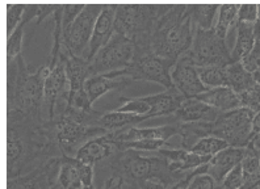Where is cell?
Instances as JSON below:
<instances>
[{
    "instance_id": "cell-1",
    "label": "cell",
    "mask_w": 260,
    "mask_h": 189,
    "mask_svg": "<svg viewBox=\"0 0 260 189\" xmlns=\"http://www.w3.org/2000/svg\"><path fill=\"white\" fill-rule=\"evenodd\" d=\"M60 156L63 155L49 138L46 122L7 109V179L21 176L51 158Z\"/></svg>"
},
{
    "instance_id": "cell-6",
    "label": "cell",
    "mask_w": 260,
    "mask_h": 189,
    "mask_svg": "<svg viewBox=\"0 0 260 189\" xmlns=\"http://www.w3.org/2000/svg\"><path fill=\"white\" fill-rule=\"evenodd\" d=\"M170 4H116L114 33L134 42L136 47H149V37L156 20Z\"/></svg>"
},
{
    "instance_id": "cell-37",
    "label": "cell",
    "mask_w": 260,
    "mask_h": 189,
    "mask_svg": "<svg viewBox=\"0 0 260 189\" xmlns=\"http://www.w3.org/2000/svg\"><path fill=\"white\" fill-rule=\"evenodd\" d=\"M116 110L121 112V113L145 116V114H149L150 105L142 98H125V96H121L120 107Z\"/></svg>"
},
{
    "instance_id": "cell-27",
    "label": "cell",
    "mask_w": 260,
    "mask_h": 189,
    "mask_svg": "<svg viewBox=\"0 0 260 189\" xmlns=\"http://www.w3.org/2000/svg\"><path fill=\"white\" fill-rule=\"evenodd\" d=\"M237 40L232 50L233 62H241L244 55H247L255 45L254 24L250 22H237Z\"/></svg>"
},
{
    "instance_id": "cell-10",
    "label": "cell",
    "mask_w": 260,
    "mask_h": 189,
    "mask_svg": "<svg viewBox=\"0 0 260 189\" xmlns=\"http://www.w3.org/2000/svg\"><path fill=\"white\" fill-rule=\"evenodd\" d=\"M175 63L159 57L149 49L138 50L136 49L133 62L126 67L127 76L133 82L137 80H146V82L158 83L166 89L174 87L171 80V71Z\"/></svg>"
},
{
    "instance_id": "cell-21",
    "label": "cell",
    "mask_w": 260,
    "mask_h": 189,
    "mask_svg": "<svg viewBox=\"0 0 260 189\" xmlns=\"http://www.w3.org/2000/svg\"><path fill=\"white\" fill-rule=\"evenodd\" d=\"M171 147V146H170ZM159 155L166 158L170 163V168L174 172H190L208 164L212 156H204V155L194 154L184 150V148H160L158 150Z\"/></svg>"
},
{
    "instance_id": "cell-17",
    "label": "cell",
    "mask_w": 260,
    "mask_h": 189,
    "mask_svg": "<svg viewBox=\"0 0 260 189\" xmlns=\"http://www.w3.org/2000/svg\"><path fill=\"white\" fill-rule=\"evenodd\" d=\"M221 113V110L205 104L199 99L189 98L185 99L180 108L175 112L172 121L174 123L214 122Z\"/></svg>"
},
{
    "instance_id": "cell-34",
    "label": "cell",
    "mask_w": 260,
    "mask_h": 189,
    "mask_svg": "<svg viewBox=\"0 0 260 189\" xmlns=\"http://www.w3.org/2000/svg\"><path fill=\"white\" fill-rule=\"evenodd\" d=\"M25 24L21 22L17 29L10 37H7V63L8 66L12 65L17 57L21 55L22 44H24V35H25Z\"/></svg>"
},
{
    "instance_id": "cell-51",
    "label": "cell",
    "mask_w": 260,
    "mask_h": 189,
    "mask_svg": "<svg viewBox=\"0 0 260 189\" xmlns=\"http://www.w3.org/2000/svg\"><path fill=\"white\" fill-rule=\"evenodd\" d=\"M252 76H254V80H255V82H256V84L260 85V69L257 70L256 73L252 74Z\"/></svg>"
},
{
    "instance_id": "cell-40",
    "label": "cell",
    "mask_w": 260,
    "mask_h": 189,
    "mask_svg": "<svg viewBox=\"0 0 260 189\" xmlns=\"http://www.w3.org/2000/svg\"><path fill=\"white\" fill-rule=\"evenodd\" d=\"M244 185V176L242 171L241 163L237 167L233 168L230 172L222 180V183L219 184L221 189H241Z\"/></svg>"
},
{
    "instance_id": "cell-43",
    "label": "cell",
    "mask_w": 260,
    "mask_h": 189,
    "mask_svg": "<svg viewBox=\"0 0 260 189\" xmlns=\"http://www.w3.org/2000/svg\"><path fill=\"white\" fill-rule=\"evenodd\" d=\"M188 189H221L219 184L208 173H201L193 177Z\"/></svg>"
},
{
    "instance_id": "cell-41",
    "label": "cell",
    "mask_w": 260,
    "mask_h": 189,
    "mask_svg": "<svg viewBox=\"0 0 260 189\" xmlns=\"http://www.w3.org/2000/svg\"><path fill=\"white\" fill-rule=\"evenodd\" d=\"M86 4H62V29H67L82 13Z\"/></svg>"
},
{
    "instance_id": "cell-45",
    "label": "cell",
    "mask_w": 260,
    "mask_h": 189,
    "mask_svg": "<svg viewBox=\"0 0 260 189\" xmlns=\"http://www.w3.org/2000/svg\"><path fill=\"white\" fill-rule=\"evenodd\" d=\"M201 173H206V164H205V166H203V167L197 168V170L189 172L187 176L184 177V179L180 180V181H178V183L174 184L172 186H170L168 189H188V188H189L190 181L193 180V177H196L197 175H201Z\"/></svg>"
},
{
    "instance_id": "cell-36",
    "label": "cell",
    "mask_w": 260,
    "mask_h": 189,
    "mask_svg": "<svg viewBox=\"0 0 260 189\" xmlns=\"http://www.w3.org/2000/svg\"><path fill=\"white\" fill-rule=\"evenodd\" d=\"M118 150H137V151H149L155 152L160 148L170 147L167 141H159V139H141L133 142H117Z\"/></svg>"
},
{
    "instance_id": "cell-23",
    "label": "cell",
    "mask_w": 260,
    "mask_h": 189,
    "mask_svg": "<svg viewBox=\"0 0 260 189\" xmlns=\"http://www.w3.org/2000/svg\"><path fill=\"white\" fill-rule=\"evenodd\" d=\"M196 99L210 105V107L216 108L221 112H229V110H234L242 108L241 100H239L238 94L235 93L232 88L229 87H218V88H210L204 93L199 94Z\"/></svg>"
},
{
    "instance_id": "cell-52",
    "label": "cell",
    "mask_w": 260,
    "mask_h": 189,
    "mask_svg": "<svg viewBox=\"0 0 260 189\" xmlns=\"http://www.w3.org/2000/svg\"><path fill=\"white\" fill-rule=\"evenodd\" d=\"M257 20H260V4H257Z\"/></svg>"
},
{
    "instance_id": "cell-20",
    "label": "cell",
    "mask_w": 260,
    "mask_h": 189,
    "mask_svg": "<svg viewBox=\"0 0 260 189\" xmlns=\"http://www.w3.org/2000/svg\"><path fill=\"white\" fill-rule=\"evenodd\" d=\"M143 100L150 105V112L146 114L147 118L163 116H174L175 112L180 108L183 101L185 100L184 94H181L178 89L172 87L170 89L160 92L156 94L143 96Z\"/></svg>"
},
{
    "instance_id": "cell-19",
    "label": "cell",
    "mask_w": 260,
    "mask_h": 189,
    "mask_svg": "<svg viewBox=\"0 0 260 189\" xmlns=\"http://www.w3.org/2000/svg\"><path fill=\"white\" fill-rule=\"evenodd\" d=\"M246 151V147H228L217 152L216 155H213L209 163L206 164V173L210 175L217 183L221 184L226 175L243 161Z\"/></svg>"
},
{
    "instance_id": "cell-29",
    "label": "cell",
    "mask_w": 260,
    "mask_h": 189,
    "mask_svg": "<svg viewBox=\"0 0 260 189\" xmlns=\"http://www.w3.org/2000/svg\"><path fill=\"white\" fill-rule=\"evenodd\" d=\"M190 17L194 28L213 29L214 17L219 11V4H189Z\"/></svg>"
},
{
    "instance_id": "cell-44",
    "label": "cell",
    "mask_w": 260,
    "mask_h": 189,
    "mask_svg": "<svg viewBox=\"0 0 260 189\" xmlns=\"http://www.w3.org/2000/svg\"><path fill=\"white\" fill-rule=\"evenodd\" d=\"M257 20V4H241L237 22L254 24Z\"/></svg>"
},
{
    "instance_id": "cell-2",
    "label": "cell",
    "mask_w": 260,
    "mask_h": 189,
    "mask_svg": "<svg viewBox=\"0 0 260 189\" xmlns=\"http://www.w3.org/2000/svg\"><path fill=\"white\" fill-rule=\"evenodd\" d=\"M49 63L30 67L22 54L8 66V109L19 110L38 122H48L45 116V83Z\"/></svg>"
},
{
    "instance_id": "cell-39",
    "label": "cell",
    "mask_w": 260,
    "mask_h": 189,
    "mask_svg": "<svg viewBox=\"0 0 260 189\" xmlns=\"http://www.w3.org/2000/svg\"><path fill=\"white\" fill-rule=\"evenodd\" d=\"M239 100H241L242 108H247L252 110L255 114L260 112V85H252L250 89H247L243 93L238 94Z\"/></svg>"
},
{
    "instance_id": "cell-33",
    "label": "cell",
    "mask_w": 260,
    "mask_h": 189,
    "mask_svg": "<svg viewBox=\"0 0 260 189\" xmlns=\"http://www.w3.org/2000/svg\"><path fill=\"white\" fill-rule=\"evenodd\" d=\"M228 147H230V146H229L225 141L217 138V137L209 136L200 139V141L197 142L194 146H192L188 151L194 152V154L199 155H204V156H213V155H216L217 152L222 151V150H225V148Z\"/></svg>"
},
{
    "instance_id": "cell-9",
    "label": "cell",
    "mask_w": 260,
    "mask_h": 189,
    "mask_svg": "<svg viewBox=\"0 0 260 189\" xmlns=\"http://www.w3.org/2000/svg\"><path fill=\"white\" fill-rule=\"evenodd\" d=\"M136 55V45L132 40L114 33L111 41L102 47L91 59V76L126 69Z\"/></svg>"
},
{
    "instance_id": "cell-42",
    "label": "cell",
    "mask_w": 260,
    "mask_h": 189,
    "mask_svg": "<svg viewBox=\"0 0 260 189\" xmlns=\"http://www.w3.org/2000/svg\"><path fill=\"white\" fill-rule=\"evenodd\" d=\"M241 65L244 67L246 71L250 74L256 73L260 69V44L255 42L254 47L251 49L250 53L247 55H244L241 60Z\"/></svg>"
},
{
    "instance_id": "cell-12",
    "label": "cell",
    "mask_w": 260,
    "mask_h": 189,
    "mask_svg": "<svg viewBox=\"0 0 260 189\" xmlns=\"http://www.w3.org/2000/svg\"><path fill=\"white\" fill-rule=\"evenodd\" d=\"M60 158H51L28 173L8 179L7 189H55Z\"/></svg>"
},
{
    "instance_id": "cell-46",
    "label": "cell",
    "mask_w": 260,
    "mask_h": 189,
    "mask_svg": "<svg viewBox=\"0 0 260 189\" xmlns=\"http://www.w3.org/2000/svg\"><path fill=\"white\" fill-rule=\"evenodd\" d=\"M133 189H168V186L163 181H160V180L146 179L137 181Z\"/></svg>"
},
{
    "instance_id": "cell-31",
    "label": "cell",
    "mask_w": 260,
    "mask_h": 189,
    "mask_svg": "<svg viewBox=\"0 0 260 189\" xmlns=\"http://www.w3.org/2000/svg\"><path fill=\"white\" fill-rule=\"evenodd\" d=\"M226 66H208L197 67V73L201 82L208 88L226 87Z\"/></svg>"
},
{
    "instance_id": "cell-18",
    "label": "cell",
    "mask_w": 260,
    "mask_h": 189,
    "mask_svg": "<svg viewBox=\"0 0 260 189\" xmlns=\"http://www.w3.org/2000/svg\"><path fill=\"white\" fill-rule=\"evenodd\" d=\"M114 19H116V4H105V8L96 21L93 35L89 42L86 59L91 62L99 50L111 41L114 35Z\"/></svg>"
},
{
    "instance_id": "cell-13",
    "label": "cell",
    "mask_w": 260,
    "mask_h": 189,
    "mask_svg": "<svg viewBox=\"0 0 260 189\" xmlns=\"http://www.w3.org/2000/svg\"><path fill=\"white\" fill-rule=\"evenodd\" d=\"M132 83L133 80L127 76L126 69H122L108 74H99V75L91 76L84 84V89L88 94L89 101L93 104L103 94L108 93L113 89L126 88L132 85Z\"/></svg>"
},
{
    "instance_id": "cell-15",
    "label": "cell",
    "mask_w": 260,
    "mask_h": 189,
    "mask_svg": "<svg viewBox=\"0 0 260 189\" xmlns=\"http://www.w3.org/2000/svg\"><path fill=\"white\" fill-rule=\"evenodd\" d=\"M118 151L120 150L117 147V142L112 138L111 133H107L104 136L87 142L86 145L76 152L75 158L83 163L95 167L98 164L105 163L109 158L113 156Z\"/></svg>"
},
{
    "instance_id": "cell-5",
    "label": "cell",
    "mask_w": 260,
    "mask_h": 189,
    "mask_svg": "<svg viewBox=\"0 0 260 189\" xmlns=\"http://www.w3.org/2000/svg\"><path fill=\"white\" fill-rule=\"evenodd\" d=\"M103 164L112 171V175L121 177L124 183L132 188L137 181L146 179L160 180L170 188L189 173L171 171L167 159L158 152L156 155L145 156L141 151L132 148L120 150Z\"/></svg>"
},
{
    "instance_id": "cell-11",
    "label": "cell",
    "mask_w": 260,
    "mask_h": 189,
    "mask_svg": "<svg viewBox=\"0 0 260 189\" xmlns=\"http://www.w3.org/2000/svg\"><path fill=\"white\" fill-rule=\"evenodd\" d=\"M105 4H86L75 21L63 30V45L76 57H87L96 21Z\"/></svg>"
},
{
    "instance_id": "cell-3",
    "label": "cell",
    "mask_w": 260,
    "mask_h": 189,
    "mask_svg": "<svg viewBox=\"0 0 260 189\" xmlns=\"http://www.w3.org/2000/svg\"><path fill=\"white\" fill-rule=\"evenodd\" d=\"M194 29L189 4H170L152 28L149 37L150 50L176 63L192 46Z\"/></svg>"
},
{
    "instance_id": "cell-4",
    "label": "cell",
    "mask_w": 260,
    "mask_h": 189,
    "mask_svg": "<svg viewBox=\"0 0 260 189\" xmlns=\"http://www.w3.org/2000/svg\"><path fill=\"white\" fill-rule=\"evenodd\" d=\"M100 116L102 112L95 109L87 112L64 105L53 120L46 122L49 138L63 156L75 158L87 142L108 133L99 125Z\"/></svg>"
},
{
    "instance_id": "cell-22",
    "label": "cell",
    "mask_w": 260,
    "mask_h": 189,
    "mask_svg": "<svg viewBox=\"0 0 260 189\" xmlns=\"http://www.w3.org/2000/svg\"><path fill=\"white\" fill-rule=\"evenodd\" d=\"M60 57L64 62L67 78L71 85V92L82 91L84 84L91 78V62L86 58L76 57L66 46H62Z\"/></svg>"
},
{
    "instance_id": "cell-47",
    "label": "cell",
    "mask_w": 260,
    "mask_h": 189,
    "mask_svg": "<svg viewBox=\"0 0 260 189\" xmlns=\"http://www.w3.org/2000/svg\"><path fill=\"white\" fill-rule=\"evenodd\" d=\"M260 145V112H257L252 120V132H251V139L248 146L257 147Z\"/></svg>"
},
{
    "instance_id": "cell-48",
    "label": "cell",
    "mask_w": 260,
    "mask_h": 189,
    "mask_svg": "<svg viewBox=\"0 0 260 189\" xmlns=\"http://www.w3.org/2000/svg\"><path fill=\"white\" fill-rule=\"evenodd\" d=\"M124 180L121 179V177L112 175L109 179H107V181H105L104 184V188L103 189H124Z\"/></svg>"
},
{
    "instance_id": "cell-49",
    "label": "cell",
    "mask_w": 260,
    "mask_h": 189,
    "mask_svg": "<svg viewBox=\"0 0 260 189\" xmlns=\"http://www.w3.org/2000/svg\"><path fill=\"white\" fill-rule=\"evenodd\" d=\"M257 188H260V168H259V171H257L256 176L251 180V181H248V183L244 184L241 189H257Z\"/></svg>"
},
{
    "instance_id": "cell-35",
    "label": "cell",
    "mask_w": 260,
    "mask_h": 189,
    "mask_svg": "<svg viewBox=\"0 0 260 189\" xmlns=\"http://www.w3.org/2000/svg\"><path fill=\"white\" fill-rule=\"evenodd\" d=\"M246 150H247L246 155H244L243 161L241 162L242 171H243L244 176V184L254 179L260 168V154L256 151V148L247 146Z\"/></svg>"
},
{
    "instance_id": "cell-8",
    "label": "cell",
    "mask_w": 260,
    "mask_h": 189,
    "mask_svg": "<svg viewBox=\"0 0 260 189\" xmlns=\"http://www.w3.org/2000/svg\"><path fill=\"white\" fill-rule=\"evenodd\" d=\"M254 116V112L247 108L222 112L214 122L210 123V136L222 139L230 147H247Z\"/></svg>"
},
{
    "instance_id": "cell-24",
    "label": "cell",
    "mask_w": 260,
    "mask_h": 189,
    "mask_svg": "<svg viewBox=\"0 0 260 189\" xmlns=\"http://www.w3.org/2000/svg\"><path fill=\"white\" fill-rule=\"evenodd\" d=\"M79 172V161L73 156L60 158V168L58 173L55 189H84Z\"/></svg>"
},
{
    "instance_id": "cell-50",
    "label": "cell",
    "mask_w": 260,
    "mask_h": 189,
    "mask_svg": "<svg viewBox=\"0 0 260 189\" xmlns=\"http://www.w3.org/2000/svg\"><path fill=\"white\" fill-rule=\"evenodd\" d=\"M254 37L255 42H259L260 44V20H256L254 22Z\"/></svg>"
},
{
    "instance_id": "cell-32",
    "label": "cell",
    "mask_w": 260,
    "mask_h": 189,
    "mask_svg": "<svg viewBox=\"0 0 260 189\" xmlns=\"http://www.w3.org/2000/svg\"><path fill=\"white\" fill-rule=\"evenodd\" d=\"M59 4H26L25 13L22 17V21L25 25L36 20V25H41V22L49 16H54Z\"/></svg>"
},
{
    "instance_id": "cell-16",
    "label": "cell",
    "mask_w": 260,
    "mask_h": 189,
    "mask_svg": "<svg viewBox=\"0 0 260 189\" xmlns=\"http://www.w3.org/2000/svg\"><path fill=\"white\" fill-rule=\"evenodd\" d=\"M180 132V123L155 126V128H125V129L111 132L112 138L116 142H133L141 139H159L168 141L172 137L178 136Z\"/></svg>"
},
{
    "instance_id": "cell-7",
    "label": "cell",
    "mask_w": 260,
    "mask_h": 189,
    "mask_svg": "<svg viewBox=\"0 0 260 189\" xmlns=\"http://www.w3.org/2000/svg\"><path fill=\"white\" fill-rule=\"evenodd\" d=\"M194 67L228 66L233 63L232 51L226 40L217 35L216 29H194L193 42L189 50L180 58Z\"/></svg>"
},
{
    "instance_id": "cell-30",
    "label": "cell",
    "mask_w": 260,
    "mask_h": 189,
    "mask_svg": "<svg viewBox=\"0 0 260 189\" xmlns=\"http://www.w3.org/2000/svg\"><path fill=\"white\" fill-rule=\"evenodd\" d=\"M241 4H221L218 11V20H217L214 29L217 35L226 40L229 32H232L237 26L238 11Z\"/></svg>"
},
{
    "instance_id": "cell-26",
    "label": "cell",
    "mask_w": 260,
    "mask_h": 189,
    "mask_svg": "<svg viewBox=\"0 0 260 189\" xmlns=\"http://www.w3.org/2000/svg\"><path fill=\"white\" fill-rule=\"evenodd\" d=\"M226 87L241 94L256 84L252 74L244 70L241 62H233L226 66Z\"/></svg>"
},
{
    "instance_id": "cell-38",
    "label": "cell",
    "mask_w": 260,
    "mask_h": 189,
    "mask_svg": "<svg viewBox=\"0 0 260 189\" xmlns=\"http://www.w3.org/2000/svg\"><path fill=\"white\" fill-rule=\"evenodd\" d=\"M7 37H10L21 24L26 4H7Z\"/></svg>"
},
{
    "instance_id": "cell-25",
    "label": "cell",
    "mask_w": 260,
    "mask_h": 189,
    "mask_svg": "<svg viewBox=\"0 0 260 189\" xmlns=\"http://www.w3.org/2000/svg\"><path fill=\"white\" fill-rule=\"evenodd\" d=\"M147 116H136V114L121 113L117 110H112L107 113H102L99 118V125L104 128L108 133L116 132V130L125 129V128H132L142 123L143 121H147Z\"/></svg>"
},
{
    "instance_id": "cell-14",
    "label": "cell",
    "mask_w": 260,
    "mask_h": 189,
    "mask_svg": "<svg viewBox=\"0 0 260 189\" xmlns=\"http://www.w3.org/2000/svg\"><path fill=\"white\" fill-rule=\"evenodd\" d=\"M171 80L175 88L181 94H184L187 99L197 98L199 94L209 89L201 82L197 73V67L192 66L190 63L183 59H179L175 63L171 71Z\"/></svg>"
},
{
    "instance_id": "cell-54",
    "label": "cell",
    "mask_w": 260,
    "mask_h": 189,
    "mask_svg": "<svg viewBox=\"0 0 260 189\" xmlns=\"http://www.w3.org/2000/svg\"><path fill=\"white\" fill-rule=\"evenodd\" d=\"M84 189H96V188H95V186H86Z\"/></svg>"
},
{
    "instance_id": "cell-53",
    "label": "cell",
    "mask_w": 260,
    "mask_h": 189,
    "mask_svg": "<svg viewBox=\"0 0 260 189\" xmlns=\"http://www.w3.org/2000/svg\"><path fill=\"white\" fill-rule=\"evenodd\" d=\"M251 147H252V146H251ZM254 148H256V151H257V152H259V154H260V145H259V146H257V147H254Z\"/></svg>"
},
{
    "instance_id": "cell-28",
    "label": "cell",
    "mask_w": 260,
    "mask_h": 189,
    "mask_svg": "<svg viewBox=\"0 0 260 189\" xmlns=\"http://www.w3.org/2000/svg\"><path fill=\"white\" fill-rule=\"evenodd\" d=\"M210 123L212 122H190L180 123V132L179 136L181 137L180 146L184 150H189L200 139L210 136Z\"/></svg>"
}]
</instances>
